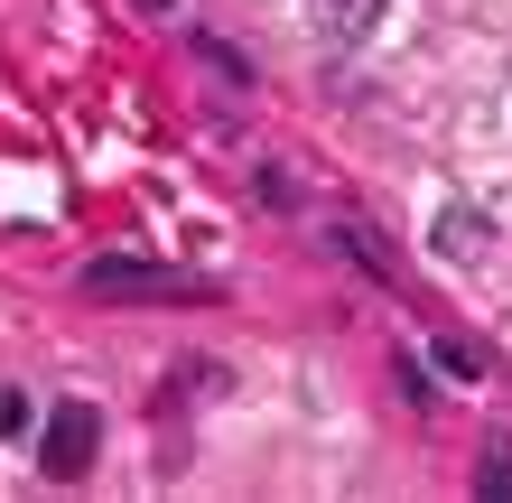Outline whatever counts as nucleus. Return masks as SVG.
<instances>
[{"label": "nucleus", "instance_id": "nucleus-5", "mask_svg": "<svg viewBox=\"0 0 512 503\" xmlns=\"http://www.w3.org/2000/svg\"><path fill=\"white\" fill-rule=\"evenodd\" d=\"M475 494H494V503H512V457H494V466H475Z\"/></svg>", "mask_w": 512, "mask_h": 503}, {"label": "nucleus", "instance_id": "nucleus-4", "mask_svg": "<svg viewBox=\"0 0 512 503\" xmlns=\"http://www.w3.org/2000/svg\"><path fill=\"white\" fill-rule=\"evenodd\" d=\"M317 19H326V38H373L382 0H317Z\"/></svg>", "mask_w": 512, "mask_h": 503}, {"label": "nucleus", "instance_id": "nucleus-2", "mask_svg": "<svg viewBox=\"0 0 512 503\" xmlns=\"http://www.w3.org/2000/svg\"><path fill=\"white\" fill-rule=\"evenodd\" d=\"M94 448H103V420H94L84 401H56V410H47V438H38V466H47L56 485H75L84 466H94Z\"/></svg>", "mask_w": 512, "mask_h": 503}, {"label": "nucleus", "instance_id": "nucleus-6", "mask_svg": "<svg viewBox=\"0 0 512 503\" xmlns=\"http://www.w3.org/2000/svg\"><path fill=\"white\" fill-rule=\"evenodd\" d=\"M28 429V392H0V438H19Z\"/></svg>", "mask_w": 512, "mask_h": 503}, {"label": "nucleus", "instance_id": "nucleus-3", "mask_svg": "<svg viewBox=\"0 0 512 503\" xmlns=\"http://www.w3.org/2000/svg\"><path fill=\"white\" fill-rule=\"evenodd\" d=\"M485 215H475V205H447V215H438V261H475V252H485Z\"/></svg>", "mask_w": 512, "mask_h": 503}, {"label": "nucleus", "instance_id": "nucleus-1", "mask_svg": "<svg viewBox=\"0 0 512 503\" xmlns=\"http://www.w3.org/2000/svg\"><path fill=\"white\" fill-rule=\"evenodd\" d=\"M84 289H94V299H205V280H187V271H159V261H131V252L84 261Z\"/></svg>", "mask_w": 512, "mask_h": 503}]
</instances>
